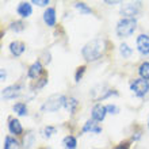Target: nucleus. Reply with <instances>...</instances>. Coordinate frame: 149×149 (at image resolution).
I'll return each mask as SVG.
<instances>
[{
    "label": "nucleus",
    "instance_id": "2eb2a0df",
    "mask_svg": "<svg viewBox=\"0 0 149 149\" xmlns=\"http://www.w3.org/2000/svg\"><path fill=\"white\" fill-rule=\"evenodd\" d=\"M12 110L16 115H19V117H26L29 114V110H27V106L24 104V103L19 102V103H15L14 107H12Z\"/></svg>",
    "mask_w": 149,
    "mask_h": 149
},
{
    "label": "nucleus",
    "instance_id": "dca6fc26",
    "mask_svg": "<svg viewBox=\"0 0 149 149\" xmlns=\"http://www.w3.org/2000/svg\"><path fill=\"white\" fill-rule=\"evenodd\" d=\"M63 146L64 149H76L77 148V140L73 136H67L63 140Z\"/></svg>",
    "mask_w": 149,
    "mask_h": 149
},
{
    "label": "nucleus",
    "instance_id": "a878e982",
    "mask_svg": "<svg viewBox=\"0 0 149 149\" xmlns=\"http://www.w3.org/2000/svg\"><path fill=\"white\" fill-rule=\"evenodd\" d=\"M107 109V114H111V115H115V114L119 113V109H118V106H115V104H107L106 106Z\"/></svg>",
    "mask_w": 149,
    "mask_h": 149
},
{
    "label": "nucleus",
    "instance_id": "0eeeda50",
    "mask_svg": "<svg viewBox=\"0 0 149 149\" xmlns=\"http://www.w3.org/2000/svg\"><path fill=\"white\" fill-rule=\"evenodd\" d=\"M136 45H137V50L140 52L142 56L149 54V36L148 34H140V36L137 37Z\"/></svg>",
    "mask_w": 149,
    "mask_h": 149
},
{
    "label": "nucleus",
    "instance_id": "f3484780",
    "mask_svg": "<svg viewBox=\"0 0 149 149\" xmlns=\"http://www.w3.org/2000/svg\"><path fill=\"white\" fill-rule=\"evenodd\" d=\"M19 148H20L19 142L16 141L14 137L7 136V137L4 138V148L3 149H19Z\"/></svg>",
    "mask_w": 149,
    "mask_h": 149
},
{
    "label": "nucleus",
    "instance_id": "9d476101",
    "mask_svg": "<svg viewBox=\"0 0 149 149\" xmlns=\"http://www.w3.org/2000/svg\"><path fill=\"white\" fill-rule=\"evenodd\" d=\"M42 73H43V65H42V63H41V61H36V63H33L31 65H30V68H29L27 76L30 79L37 80V79H38Z\"/></svg>",
    "mask_w": 149,
    "mask_h": 149
},
{
    "label": "nucleus",
    "instance_id": "1a4fd4ad",
    "mask_svg": "<svg viewBox=\"0 0 149 149\" xmlns=\"http://www.w3.org/2000/svg\"><path fill=\"white\" fill-rule=\"evenodd\" d=\"M43 22L49 26V27H53L56 26V22H57V16H56V8L54 7H47L43 12Z\"/></svg>",
    "mask_w": 149,
    "mask_h": 149
},
{
    "label": "nucleus",
    "instance_id": "393cba45",
    "mask_svg": "<svg viewBox=\"0 0 149 149\" xmlns=\"http://www.w3.org/2000/svg\"><path fill=\"white\" fill-rule=\"evenodd\" d=\"M84 72H86V67L84 65H81V67L77 68V71H76V73H74V81L79 83L80 80H81L83 74H84Z\"/></svg>",
    "mask_w": 149,
    "mask_h": 149
},
{
    "label": "nucleus",
    "instance_id": "412c9836",
    "mask_svg": "<svg viewBox=\"0 0 149 149\" xmlns=\"http://www.w3.org/2000/svg\"><path fill=\"white\" fill-rule=\"evenodd\" d=\"M119 52H121V54L123 56V58H129L132 53H133V49L127 45V43H122L121 46H119Z\"/></svg>",
    "mask_w": 149,
    "mask_h": 149
},
{
    "label": "nucleus",
    "instance_id": "cd10ccee",
    "mask_svg": "<svg viewBox=\"0 0 149 149\" xmlns=\"http://www.w3.org/2000/svg\"><path fill=\"white\" fill-rule=\"evenodd\" d=\"M37 81H38V84L36 86V90H39V88H42L43 86H46L47 79L46 77H42V79H39V80H37Z\"/></svg>",
    "mask_w": 149,
    "mask_h": 149
},
{
    "label": "nucleus",
    "instance_id": "7c9ffc66",
    "mask_svg": "<svg viewBox=\"0 0 149 149\" xmlns=\"http://www.w3.org/2000/svg\"><path fill=\"white\" fill-rule=\"evenodd\" d=\"M0 73H1V81H4V80H6V72H4V69H1Z\"/></svg>",
    "mask_w": 149,
    "mask_h": 149
},
{
    "label": "nucleus",
    "instance_id": "c85d7f7f",
    "mask_svg": "<svg viewBox=\"0 0 149 149\" xmlns=\"http://www.w3.org/2000/svg\"><path fill=\"white\" fill-rule=\"evenodd\" d=\"M114 149H129V145L127 144H119V145H117Z\"/></svg>",
    "mask_w": 149,
    "mask_h": 149
},
{
    "label": "nucleus",
    "instance_id": "f8f14e48",
    "mask_svg": "<svg viewBox=\"0 0 149 149\" xmlns=\"http://www.w3.org/2000/svg\"><path fill=\"white\" fill-rule=\"evenodd\" d=\"M24 50H26V45L20 41H14V42L10 43V52L15 57H20L24 53Z\"/></svg>",
    "mask_w": 149,
    "mask_h": 149
},
{
    "label": "nucleus",
    "instance_id": "c756f323",
    "mask_svg": "<svg viewBox=\"0 0 149 149\" xmlns=\"http://www.w3.org/2000/svg\"><path fill=\"white\" fill-rule=\"evenodd\" d=\"M104 3H106V4H109V6H114V4H119V3H121V1H109V0H106Z\"/></svg>",
    "mask_w": 149,
    "mask_h": 149
},
{
    "label": "nucleus",
    "instance_id": "7ed1b4c3",
    "mask_svg": "<svg viewBox=\"0 0 149 149\" xmlns=\"http://www.w3.org/2000/svg\"><path fill=\"white\" fill-rule=\"evenodd\" d=\"M137 20L132 18H122L117 23V34L119 38H127L136 31Z\"/></svg>",
    "mask_w": 149,
    "mask_h": 149
},
{
    "label": "nucleus",
    "instance_id": "4468645a",
    "mask_svg": "<svg viewBox=\"0 0 149 149\" xmlns=\"http://www.w3.org/2000/svg\"><path fill=\"white\" fill-rule=\"evenodd\" d=\"M16 12H18V15H20L22 18H29L33 12L31 4L27 3V1H22V3H19L18 8H16Z\"/></svg>",
    "mask_w": 149,
    "mask_h": 149
},
{
    "label": "nucleus",
    "instance_id": "f03ea898",
    "mask_svg": "<svg viewBox=\"0 0 149 149\" xmlns=\"http://www.w3.org/2000/svg\"><path fill=\"white\" fill-rule=\"evenodd\" d=\"M67 100H68V98L65 95L54 94V95H52V96H49V98L43 102L41 110H42L43 113H56V111H58L61 107H65Z\"/></svg>",
    "mask_w": 149,
    "mask_h": 149
},
{
    "label": "nucleus",
    "instance_id": "a211bd4d",
    "mask_svg": "<svg viewBox=\"0 0 149 149\" xmlns=\"http://www.w3.org/2000/svg\"><path fill=\"white\" fill-rule=\"evenodd\" d=\"M77 107H79V102L76 98H69L67 100V103H65V109H67V111L69 114H74Z\"/></svg>",
    "mask_w": 149,
    "mask_h": 149
},
{
    "label": "nucleus",
    "instance_id": "aec40b11",
    "mask_svg": "<svg viewBox=\"0 0 149 149\" xmlns=\"http://www.w3.org/2000/svg\"><path fill=\"white\" fill-rule=\"evenodd\" d=\"M138 73L141 76V79L144 80H149V63L145 61V63H142L138 68Z\"/></svg>",
    "mask_w": 149,
    "mask_h": 149
},
{
    "label": "nucleus",
    "instance_id": "bb28decb",
    "mask_svg": "<svg viewBox=\"0 0 149 149\" xmlns=\"http://www.w3.org/2000/svg\"><path fill=\"white\" fill-rule=\"evenodd\" d=\"M31 3L36 4V6H39V7H45V6L49 4V0H33Z\"/></svg>",
    "mask_w": 149,
    "mask_h": 149
},
{
    "label": "nucleus",
    "instance_id": "20e7f679",
    "mask_svg": "<svg viewBox=\"0 0 149 149\" xmlns=\"http://www.w3.org/2000/svg\"><path fill=\"white\" fill-rule=\"evenodd\" d=\"M130 90L136 96L142 98L149 92V81L144 79H136L130 83Z\"/></svg>",
    "mask_w": 149,
    "mask_h": 149
},
{
    "label": "nucleus",
    "instance_id": "b1692460",
    "mask_svg": "<svg viewBox=\"0 0 149 149\" xmlns=\"http://www.w3.org/2000/svg\"><path fill=\"white\" fill-rule=\"evenodd\" d=\"M10 29H11L12 31H22V30H24V24L23 22H20V20H16V22H12L11 24H10Z\"/></svg>",
    "mask_w": 149,
    "mask_h": 149
},
{
    "label": "nucleus",
    "instance_id": "423d86ee",
    "mask_svg": "<svg viewBox=\"0 0 149 149\" xmlns=\"http://www.w3.org/2000/svg\"><path fill=\"white\" fill-rule=\"evenodd\" d=\"M22 90H23V87L20 86V84L6 87V88L1 91V96H3L4 99H15L22 95Z\"/></svg>",
    "mask_w": 149,
    "mask_h": 149
},
{
    "label": "nucleus",
    "instance_id": "5701e85b",
    "mask_svg": "<svg viewBox=\"0 0 149 149\" xmlns=\"http://www.w3.org/2000/svg\"><path fill=\"white\" fill-rule=\"evenodd\" d=\"M34 142H36V138H34V134H26V137L23 140V148L24 149H30L33 145H34Z\"/></svg>",
    "mask_w": 149,
    "mask_h": 149
},
{
    "label": "nucleus",
    "instance_id": "6ab92c4d",
    "mask_svg": "<svg viewBox=\"0 0 149 149\" xmlns=\"http://www.w3.org/2000/svg\"><path fill=\"white\" fill-rule=\"evenodd\" d=\"M74 8H76L80 14H83V15H90V14H92V10H91L86 3H83V1H77V3H74Z\"/></svg>",
    "mask_w": 149,
    "mask_h": 149
},
{
    "label": "nucleus",
    "instance_id": "6e6552de",
    "mask_svg": "<svg viewBox=\"0 0 149 149\" xmlns=\"http://www.w3.org/2000/svg\"><path fill=\"white\" fill-rule=\"evenodd\" d=\"M107 115V109L106 106H103V104H95L94 107H92V111H91V117H92V119L96 122H102L104 121V118H106Z\"/></svg>",
    "mask_w": 149,
    "mask_h": 149
},
{
    "label": "nucleus",
    "instance_id": "9b49d317",
    "mask_svg": "<svg viewBox=\"0 0 149 149\" xmlns=\"http://www.w3.org/2000/svg\"><path fill=\"white\" fill-rule=\"evenodd\" d=\"M8 130H10L11 134L20 136V134L23 133V126H22V123L19 122V119H16V118H10V121H8Z\"/></svg>",
    "mask_w": 149,
    "mask_h": 149
},
{
    "label": "nucleus",
    "instance_id": "4be33fe9",
    "mask_svg": "<svg viewBox=\"0 0 149 149\" xmlns=\"http://www.w3.org/2000/svg\"><path fill=\"white\" fill-rule=\"evenodd\" d=\"M56 132H57V129H56L54 126H45L42 129V132H41V134L45 138H50L53 134H56Z\"/></svg>",
    "mask_w": 149,
    "mask_h": 149
},
{
    "label": "nucleus",
    "instance_id": "ddd939ff",
    "mask_svg": "<svg viewBox=\"0 0 149 149\" xmlns=\"http://www.w3.org/2000/svg\"><path fill=\"white\" fill-rule=\"evenodd\" d=\"M83 133H94V134H99L102 133V127L96 123V121L94 119H90L87 121L83 126Z\"/></svg>",
    "mask_w": 149,
    "mask_h": 149
},
{
    "label": "nucleus",
    "instance_id": "2f4dec72",
    "mask_svg": "<svg viewBox=\"0 0 149 149\" xmlns=\"http://www.w3.org/2000/svg\"><path fill=\"white\" fill-rule=\"evenodd\" d=\"M148 129H149V119H148Z\"/></svg>",
    "mask_w": 149,
    "mask_h": 149
},
{
    "label": "nucleus",
    "instance_id": "39448f33",
    "mask_svg": "<svg viewBox=\"0 0 149 149\" xmlns=\"http://www.w3.org/2000/svg\"><path fill=\"white\" fill-rule=\"evenodd\" d=\"M141 10V3L140 1H130V3L122 4L121 14L123 15V18H132L134 19V16L138 15V12Z\"/></svg>",
    "mask_w": 149,
    "mask_h": 149
},
{
    "label": "nucleus",
    "instance_id": "f257e3e1",
    "mask_svg": "<svg viewBox=\"0 0 149 149\" xmlns=\"http://www.w3.org/2000/svg\"><path fill=\"white\" fill-rule=\"evenodd\" d=\"M106 41L103 38H95L87 42L81 49V54L86 61H96L104 54Z\"/></svg>",
    "mask_w": 149,
    "mask_h": 149
}]
</instances>
